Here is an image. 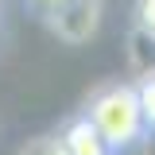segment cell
I'll return each instance as SVG.
<instances>
[{
	"mask_svg": "<svg viewBox=\"0 0 155 155\" xmlns=\"http://www.w3.org/2000/svg\"><path fill=\"white\" fill-rule=\"evenodd\" d=\"M101 4L105 0H62V4H54L47 12V19H51V27L58 31V39L85 43L97 31V23H101Z\"/></svg>",
	"mask_w": 155,
	"mask_h": 155,
	"instance_id": "7a4b0ae2",
	"label": "cell"
},
{
	"mask_svg": "<svg viewBox=\"0 0 155 155\" xmlns=\"http://www.w3.org/2000/svg\"><path fill=\"white\" fill-rule=\"evenodd\" d=\"M85 116L93 120V128L101 132V140L113 147V151H128L136 147L147 124H143V109H140V93L136 85H109L89 101Z\"/></svg>",
	"mask_w": 155,
	"mask_h": 155,
	"instance_id": "6da1fadb",
	"label": "cell"
},
{
	"mask_svg": "<svg viewBox=\"0 0 155 155\" xmlns=\"http://www.w3.org/2000/svg\"><path fill=\"white\" fill-rule=\"evenodd\" d=\"M140 31L155 35V0H143L140 4Z\"/></svg>",
	"mask_w": 155,
	"mask_h": 155,
	"instance_id": "8992f818",
	"label": "cell"
},
{
	"mask_svg": "<svg viewBox=\"0 0 155 155\" xmlns=\"http://www.w3.org/2000/svg\"><path fill=\"white\" fill-rule=\"evenodd\" d=\"M31 4H35L39 12H43V16H47V12H51V8H54V4H62V0H31Z\"/></svg>",
	"mask_w": 155,
	"mask_h": 155,
	"instance_id": "52a82bcc",
	"label": "cell"
},
{
	"mask_svg": "<svg viewBox=\"0 0 155 155\" xmlns=\"http://www.w3.org/2000/svg\"><path fill=\"white\" fill-rule=\"evenodd\" d=\"M19 155H66V147H62L58 136H39V140H31Z\"/></svg>",
	"mask_w": 155,
	"mask_h": 155,
	"instance_id": "5b68a950",
	"label": "cell"
},
{
	"mask_svg": "<svg viewBox=\"0 0 155 155\" xmlns=\"http://www.w3.org/2000/svg\"><path fill=\"white\" fill-rule=\"evenodd\" d=\"M58 140H62L66 155H113V147L101 140V132L93 128V120H89V116L70 120V124H66V132L58 136Z\"/></svg>",
	"mask_w": 155,
	"mask_h": 155,
	"instance_id": "3957f363",
	"label": "cell"
},
{
	"mask_svg": "<svg viewBox=\"0 0 155 155\" xmlns=\"http://www.w3.org/2000/svg\"><path fill=\"white\" fill-rule=\"evenodd\" d=\"M136 93H140V109H143V124H147V128H155V74H143V78H140Z\"/></svg>",
	"mask_w": 155,
	"mask_h": 155,
	"instance_id": "277c9868",
	"label": "cell"
}]
</instances>
